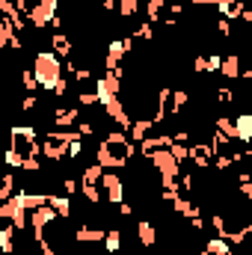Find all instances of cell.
I'll list each match as a JSON object with an SVG mask.
<instances>
[{"mask_svg": "<svg viewBox=\"0 0 252 255\" xmlns=\"http://www.w3.org/2000/svg\"><path fill=\"white\" fill-rule=\"evenodd\" d=\"M136 154V148H133V142L125 136V130H110L104 139H101V145H98V151H95V160L104 166V169H122L130 163V157Z\"/></svg>", "mask_w": 252, "mask_h": 255, "instance_id": "6da1fadb", "label": "cell"}, {"mask_svg": "<svg viewBox=\"0 0 252 255\" xmlns=\"http://www.w3.org/2000/svg\"><path fill=\"white\" fill-rule=\"evenodd\" d=\"M9 151L21 157V166H24V160L39 157V154H42V142H39V136H36V128L33 125L12 128V130H9Z\"/></svg>", "mask_w": 252, "mask_h": 255, "instance_id": "7a4b0ae2", "label": "cell"}, {"mask_svg": "<svg viewBox=\"0 0 252 255\" xmlns=\"http://www.w3.org/2000/svg\"><path fill=\"white\" fill-rule=\"evenodd\" d=\"M33 74H36V80H39L42 89L54 92V86L63 80V63H60V57L54 51H39L36 60H33Z\"/></svg>", "mask_w": 252, "mask_h": 255, "instance_id": "3957f363", "label": "cell"}, {"mask_svg": "<svg viewBox=\"0 0 252 255\" xmlns=\"http://www.w3.org/2000/svg\"><path fill=\"white\" fill-rule=\"evenodd\" d=\"M74 136H80L77 130H48L45 136H42V157H48V160H54V163H60L68 157V148H71V142H74Z\"/></svg>", "mask_w": 252, "mask_h": 255, "instance_id": "277c9868", "label": "cell"}, {"mask_svg": "<svg viewBox=\"0 0 252 255\" xmlns=\"http://www.w3.org/2000/svg\"><path fill=\"white\" fill-rule=\"evenodd\" d=\"M101 184H104V190H107L104 199H110L113 205H122V202H125V184H122V178H119L116 172H104Z\"/></svg>", "mask_w": 252, "mask_h": 255, "instance_id": "5b68a950", "label": "cell"}, {"mask_svg": "<svg viewBox=\"0 0 252 255\" xmlns=\"http://www.w3.org/2000/svg\"><path fill=\"white\" fill-rule=\"evenodd\" d=\"M77 119H80V110H77V107H57V110H54V125L63 128V130H68Z\"/></svg>", "mask_w": 252, "mask_h": 255, "instance_id": "8992f818", "label": "cell"}, {"mask_svg": "<svg viewBox=\"0 0 252 255\" xmlns=\"http://www.w3.org/2000/svg\"><path fill=\"white\" fill-rule=\"evenodd\" d=\"M235 139L238 142H252V113H241L235 119Z\"/></svg>", "mask_w": 252, "mask_h": 255, "instance_id": "52a82bcc", "label": "cell"}, {"mask_svg": "<svg viewBox=\"0 0 252 255\" xmlns=\"http://www.w3.org/2000/svg\"><path fill=\"white\" fill-rule=\"evenodd\" d=\"M136 238H139L142 247H154V244H157V229H154V223H151V220H139V223H136Z\"/></svg>", "mask_w": 252, "mask_h": 255, "instance_id": "ba28073f", "label": "cell"}, {"mask_svg": "<svg viewBox=\"0 0 252 255\" xmlns=\"http://www.w3.org/2000/svg\"><path fill=\"white\" fill-rule=\"evenodd\" d=\"M220 74L226 77V80H238L244 71H241V57L238 54H229V57H223V68H220Z\"/></svg>", "mask_w": 252, "mask_h": 255, "instance_id": "9c48e42d", "label": "cell"}, {"mask_svg": "<svg viewBox=\"0 0 252 255\" xmlns=\"http://www.w3.org/2000/svg\"><path fill=\"white\" fill-rule=\"evenodd\" d=\"M51 48H54L57 57H71V48H74L71 45V36L68 33H54L51 36Z\"/></svg>", "mask_w": 252, "mask_h": 255, "instance_id": "30bf717a", "label": "cell"}, {"mask_svg": "<svg viewBox=\"0 0 252 255\" xmlns=\"http://www.w3.org/2000/svg\"><path fill=\"white\" fill-rule=\"evenodd\" d=\"M0 250L6 255L15 253V226H12V223H6V226L0 229Z\"/></svg>", "mask_w": 252, "mask_h": 255, "instance_id": "8fae6325", "label": "cell"}, {"mask_svg": "<svg viewBox=\"0 0 252 255\" xmlns=\"http://www.w3.org/2000/svg\"><path fill=\"white\" fill-rule=\"evenodd\" d=\"M151 128H154L151 119H136L133 128H130V139H133V142H142V139L148 136V130H151Z\"/></svg>", "mask_w": 252, "mask_h": 255, "instance_id": "7c38bea8", "label": "cell"}, {"mask_svg": "<svg viewBox=\"0 0 252 255\" xmlns=\"http://www.w3.org/2000/svg\"><path fill=\"white\" fill-rule=\"evenodd\" d=\"M104 250H107V253H119V250H122V232H119V229H110V232H107Z\"/></svg>", "mask_w": 252, "mask_h": 255, "instance_id": "4fadbf2b", "label": "cell"}, {"mask_svg": "<svg viewBox=\"0 0 252 255\" xmlns=\"http://www.w3.org/2000/svg\"><path fill=\"white\" fill-rule=\"evenodd\" d=\"M12 190H15V175H12V172H6V175H3V184H0V202L15 199V196H12Z\"/></svg>", "mask_w": 252, "mask_h": 255, "instance_id": "5bb4252c", "label": "cell"}, {"mask_svg": "<svg viewBox=\"0 0 252 255\" xmlns=\"http://www.w3.org/2000/svg\"><path fill=\"white\" fill-rule=\"evenodd\" d=\"M166 6V0H148L145 3V12H148V24H154V21H160V9Z\"/></svg>", "mask_w": 252, "mask_h": 255, "instance_id": "9a60e30c", "label": "cell"}, {"mask_svg": "<svg viewBox=\"0 0 252 255\" xmlns=\"http://www.w3.org/2000/svg\"><path fill=\"white\" fill-rule=\"evenodd\" d=\"M136 9H139V0H119V15L130 18V15H136Z\"/></svg>", "mask_w": 252, "mask_h": 255, "instance_id": "2e32d148", "label": "cell"}, {"mask_svg": "<svg viewBox=\"0 0 252 255\" xmlns=\"http://www.w3.org/2000/svg\"><path fill=\"white\" fill-rule=\"evenodd\" d=\"M217 101H220V104H232V101H235V92H232L229 86H223V89H217Z\"/></svg>", "mask_w": 252, "mask_h": 255, "instance_id": "e0dca14e", "label": "cell"}, {"mask_svg": "<svg viewBox=\"0 0 252 255\" xmlns=\"http://www.w3.org/2000/svg\"><path fill=\"white\" fill-rule=\"evenodd\" d=\"M63 190H65V196H74L80 190V181L77 178H63Z\"/></svg>", "mask_w": 252, "mask_h": 255, "instance_id": "ac0fdd59", "label": "cell"}, {"mask_svg": "<svg viewBox=\"0 0 252 255\" xmlns=\"http://www.w3.org/2000/svg\"><path fill=\"white\" fill-rule=\"evenodd\" d=\"M217 30H220L223 39H229V36H232V21H229V18H220V21H217Z\"/></svg>", "mask_w": 252, "mask_h": 255, "instance_id": "d6986e66", "label": "cell"}, {"mask_svg": "<svg viewBox=\"0 0 252 255\" xmlns=\"http://www.w3.org/2000/svg\"><path fill=\"white\" fill-rule=\"evenodd\" d=\"M21 80H24V89H30V92L39 86V80H36V74H33V71H24V74H21Z\"/></svg>", "mask_w": 252, "mask_h": 255, "instance_id": "ffe728a7", "label": "cell"}, {"mask_svg": "<svg viewBox=\"0 0 252 255\" xmlns=\"http://www.w3.org/2000/svg\"><path fill=\"white\" fill-rule=\"evenodd\" d=\"M220 68H223V57L220 54H211L208 57V71H220Z\"/></svg>", "mask_w": 252, "mask_h": 255, "instance_id": "44dd1931", "label": "cell"}, {"mask_svg": "<svg viewBox=\"0 0 252 255\" xmlns=\"http://www.w3.org/2000/svg\"><path fill=\"white\" fill-rule=\"evenodd\" d=\"M77 133H80V136H92V133H95V125H92V122H77Z\"/></svg>", "mask_w": 252, "mask_h": 255, "instance_id": "7402d4cb", "label": "cell"}, {"mask_svg": "<svg viewBox=\"0 0 252 255\" xmlns=\"http://www.w3.org/2000/svg\"><path fill=\"white\" fill-rule=\"evenodd\" d=\"M133 36H136V39H145V42H148V39L154 36V33H151V24H142V27H139V30H136Z\"/></svg>", "mask_w": 252, "mask_h": 255, "instance_id": "603a6c76", "label": "cell"}, {"mask_svg": "<svg viewBox=\"0 0 252 255\" xmlns=\"http://www.w3.org/2000/svg\"><path fill=\"white\" fill-rule=\"evenodd\" d=\"M33 3L36 6H45V9H54V12L60 9V0H33Z\"/></svg>", "mask_w": 252, "mask_h": 255, "instance_id": "cb8c5ba5", "label": "cell"}, {"mask_svg": "<svg viewBox=\"0 0 252 255\" xmlns=\"http://www.w3.org/2000/svg\"><path fill=\"white\" fill-rule=\"evenodd\" d=\"M65 92H68V80H60V83L54 86V95H57V98H63Z\"/></svg>", "mask_w": 252, "mask_h": 255, "instance_id": "d4e9b609", "label": "cell"}, {"mask_svg": "<svg viewBox=\"0 0 252 255\" xmlns=\"http://www.w3.org/2000/svg\"><path fill=\"white\" fill-rule=\"evenodd\" d=\"M36 104H39V101H36V95H27V98L21 101V107H24V110H33Z\"/></svg>", "mask_w": 252, "mask_h": 255, "instance_id": "484cf974", "label": "cell"}, {"mask_svg": "<svg viewBox=\"0 0 252 255\" xmlns=\"http://www.w3.org/2000/svg\"><path fill=\"white\" fill-rule=\"evenodd\" d=\"M116 208H119V214H122V217H130V214H133V208H130L127 202H122V205H116Z\"/></svg>", "mask_w": 252, "mask_h": 255, "instance_id": "4316f807", "label": "cell"}, {"mask_svg": "<svg viewBox=\"0 0 252 255\" xmlns=\"http://www.w3.org/2000/svg\"><path fill=\"white\" fill-rule=\"evenodd\" d=\"M190 3H193V6H217L220 0H190Z\"/></svg>", "mask_w": 252, "mask_h": 255, "instance_id": "83f0119b", "label": "cell"}]
</instances>
